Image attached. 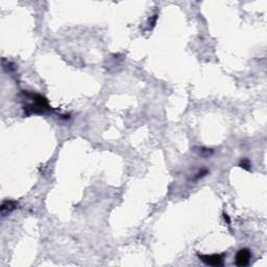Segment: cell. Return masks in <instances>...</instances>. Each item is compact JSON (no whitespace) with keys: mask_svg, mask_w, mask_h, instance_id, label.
Segmentation results:
<instances>
[{"mask_svg":"<svg viewBox=\"0 0 267 267\" xmlns=\"http://www.w3.org/2000/svg\"><path fill=\"white\" fill-rule=\"evenodd\" d=\"M239 166L241 167V168L245 169V170H251V162H249L248 159H242L239 163Z\"/></svg>","mask_w":267,"mask_h":267,"instance_id":"obj_5","label":"cell"},{"mask_svg":"<svg viewBox=\"0 0 267 267\" xmlns=\"http://www.w3.org/2000/svg\"><path fill=\"white\" fill-rule=\"evenodd\" d=\"M199 260L203 262L205 265L209 266H221L223 265L224 256L218 255V253H212V255H199Z\"/></svg>","mask_w":267,"mask_h":267,"instance_id":"obj_2","label":"cell"},{"mask_svg":"<svg viewBox=\"0 0 267 267\" xmlns=\"http://www.w3.org/2000/svg\"><path fill=\"white\" fill-rule=\"evenodd\" d=\"M209 173V170L207 168H203V169H200L198 172H197L196 174H195V176H194V178L193 180H199V178H203V176H205L207 174Z\"/></svg>","mask_w":267,"mask_h":267,"instance_id":"obj_6","label":"cell"},{"mask_svg":"<svg viewBox=\"0 0 267 267\" xmlns=\"http://www.w3.org/2000/svg\"><path fill=\"white\" fill-rule=\"evenodd\" d=\"M223 216H224V220H226V222H228V223H230V218H228V215H225V214H224Z\"/></svg>","mask_w":267,"mask_h":267,"instance_id":"obj_9","label":"cell"},{"mask_svg":"<svg viewBox=\"0 0 267 267\" xmlns=\"http://www.w3.org/2000/svg\"><path fill=\"white\" fill-rule=\"evenodd\" d=\"M251 259V251L248 248H241L237 251L235 257V264L239 267L249 265Z\"/></svg>","mask_w":267,"mask_h":267,"instance_id":"obj_3","label":"cell"},{"mask_svg":"<svg viewBox=\"0 0 267 267\" xmlns=\"http://www.w3.org/2000/svg\"><path fill=\"white\" fill-rule=\"evenodd\" d=\"M199 155H210L211 153L213 152L212 149H208V148H205V147H201L199 148Z\"/></svg>","mask_w":267,"mask_h":267,"instance_id":"obj_8","label":"cell"},{"mask_svg":"<svg viewBox=\"0 0 267 267\" xmlns=\"http://www.w3.org/2000/svg\"><path fill=\"white\" fill-rule=\"evenodd\" d=\"M17 207H18V203H16L15 200H11V199H7V200H4L2 203V205H1V209H0V211H1V215L2 216H5V215L9 214V213H11L13 211H15L17 209Z\"/></svg>","mask_w":267,"mask_h":267,"instance_id":"obj_4","label":"cell"},{"mask_svg":"<svg viewBox=\"0 0 267 267\" xmlns=\"http://www.w3.org/2000/svg\"><path fill=\"white\" fill-rule=\"evenodd\" d=\"M157 20V14L153 15L152 17H150V19H149V21H148V28H149V26H150V24H151V28H152L153 26L155 25Z\"/></svg>","mask_w":267,"mask_h":267,"instance_id":"obj_7","label":"cell"},{"mask_svg":"<svg viewBox=\"0 0 267 267\" xmlns=\"http://www.w3.org/2000/svg\"><path fill=\"white\" fill-rule=\"evenodd\" d=\"M24 95L26 96V98L30 100L29 103L25 105L23 107L26 115L45 114V113L51 111V107L49 105V102L43 95L28 93V92H25Z\"/></svg>","mask_w":267,"mask_h":267,"instance_id":"obj_1","label":"cell"}]
</instances>
